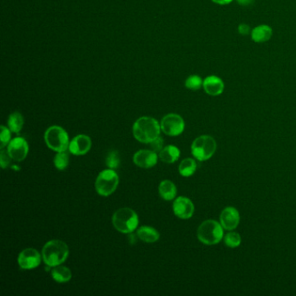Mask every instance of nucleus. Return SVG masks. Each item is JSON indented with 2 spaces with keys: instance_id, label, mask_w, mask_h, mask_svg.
Segmentation results:
<instances>
[{
  "instance_id": "obj_1",
  "label": "nucleus",
  "mask_w": 296,
  "mask_h": 296,
  "mask_svg": "<svg viewBox=\"0 0 296 296\" xmlns=\"http://www.w3.org/2000/svg\"><path fill=\"white\" fill-rule=\"evenodd\" d=\"M132 131L137 141L142 143H151L160 136L161 125L155 118L142 117L135 122Z\"/></svg>"
},
{
  "instance_id": "obj_2",
  "label": "nucleus",
  "mask_w": 296,
  "mask_h": 296,
  "mask_svg": "<svg viewBox=\"0 0 296 296\" xmlns=\"http://www.w3.org/2000/svg\"><path fill=\"white\" fill-rule=\"evenodd\" d=\"M69 248L65 242L60 240H52L46 242L42 249L44 263L48 267L61 265L69 256Z\"/></svg>"
},
{
  "instance_id": "obj_3",
  "label": "nucleus",
  "mask_w": 296,
  "mask_h": 296,
  "mask_svg": "<svg viewBox=\"0 0 296 296\" xmlns=\"http://www.w3.org/2000/svg\"><path fill=\"white\" fill-rule=\"evenodd\" d=\"M112 224L119 232L130 234L136 230L139 224V219L133 209L121 208L114 213L112 216Z\"/></svg>"
},
{
  "instance_id": "obj_4",
  "label": "nucleus",
  "mask_w": 296,
  "mask_h": 296,
  "mask_svg": "<svg viewBox=\"0 0 296 296\" xmlns=\"http://www.w3.org/2000/svg\"><path fill=\"white\" fill-rule=\"evenodd\" d=\"M224 228L215 220H207L197 230V238L206 245L217 244L224 238Z\"/></svg>"
},
{
  "instance_id": "obj_5",
  "label": "nucleus",
  "mask_w": 296,
  "mask_h": 296,
  "mask_svg": "<svg viewBox=\"0 0 296 296\" xmlns=\"http://www.w3.org/2000/svg\"><path fill=\"white\" fill-rule=\"evenodd\" d=\"M217 144L214 137L209 135H203L194 140L191 145V153L197 160L204 162L214 156Z\"/></svg>"
},
{
  "instance_id": "obj_6",
  "label": "nucleus",
  "mask_w": 296,
  "mask_h": 296,
  "mask_svg": "<svg viewBox=\"0 0 296 296\" xmlns=\"http://www.w3.org/2000/svg\"><path fill=\"white\" fill-rule=\"evenodd\" d=\"M119 184L118 173L114 169H104L97 175L95 181V189L102 197H109L115 192Z\"/></svg>"
},
{
  "instance_id": "obj_7",
  "label": "nucleus",
  "mask_w": 296,
  "mask_h": 296,
  "mask_svg": "<svg viewBox=\"0 0 296 296\" xmlns=\"http://www.w3.org/2000/svg\"><path fill=\"white\" fill-rule=\"evenodd\" d=\"M46 145L55 152H61L69 150L70 141L68 133L60 126H52L46 130L45 133Z\"/></svg>"
},
{
  "instance_id": "obj_8",
  "label": "nucleus",
  "mask_w": 296,
  "mask_h": 296,
  "mask_svg": "<svg viewBox=\"0 0 296 296\" xmlns=\"http://www.w3.org/2000/svg\"><path fill=\"white\" fill-rule=\"evenodd\" d=\"M161 130L168 136H177L181 135L185 128L184 120L181 116L170 113L164 116L161 121Z\"/></svg>"
},
{
  "instance_id": "obj_9",
  "label": "nucleus",
  "mask_w": 296,
  "mask_h": 296,
  "mask_svg": "<svg viewBox=\"0 0 296 296\" xmlns=\"http://www.w3.org/2000/svg\"><path fill=\"white\" fill-rule=\"evenodd\" d=\"M41 254L35 248H28L20 252L18 257L19 267L24 270L36 269L41 263Z\"/></svg>"
},
{
  "instance_id": "obj_10",
  "label": "nucleus",
  "mask_w": 296,
  "mask_h": 296,
  "mask_svg": "<svg viewBox=\"0 0 296 296\" xmlns=\"http://www.w3.org/2000/svg\"><path fill=\"white\" fill-rule=\"evenodd\" d=\"M7 152L12 160L16 162L24 161L29 153V145L26 140L21 136L11 140L9 144L7 145Z\"/></svg>"
},
{
  "instance_id": "obj_11",
  "label": "nucleus",
  "mask_w": 296,
  "mask_h": 296,
  "mask_svg": "<svg viewBox=\"0 0 296 296\" xmlns=\"http://www.w3.org/2000/svg\"><path fill=\"white\" fill-rule=\"evenodd\" d=\"M173 211L177 217L186 220L193 216L195 206L190 198L179 197L173 203Z\"/></svg>"
},
{
  "instance_id": "obj_12",
  "label": "nucleus",
  "mask_w": 296,
  "mask_h": 296,
  "mask_svg": "<svg viewBox=\"0 0 296 296\" xmlns=\"http://www.w3.org/2000/svg\"><path fill=\"white\" fill-rule=\"evenodd\" d=\"M92 142L87 135H78L70 142L69 151L75 156H83L91 151Z\"/></svg>"
},
{
  "instance_id": "obj_13",
  "label": "nucleus",
  "mask_w": 296,
  "mask_h": 296,
  "mask_svg": "<svg viewBox=\"0 0 296 296\" xmlns=\"http://www.w3.org/2000/svg\"><path fill=\"white\" fill-rule=\"evenodd\" d=\"M158 157L157 152L152 150H141L135 153L133 161L136 166L142 169H150L157 164Z\"/></svg>"
},
{
  "instance_id": "obj_14",
  "label": "nucleus",
  "mask_w": 296,
  "mask_h": 296,
  "mask_svg": "<svg viewBox=\"0 0 296 296\" xmlns=\"http://www.w3.org/2000/svg\"><path fill=\"white\" fill-rule=\"evenodd\" d=\"M220 224L224 230H236L240 224V214L236 208L227 207L221 211L220 215Z\"/></svg>"
},
{
  "instance_id": "obj_15",
  "label": "nucleus",
  "mask_w": 296,
  "mask_h": 296,
  "mask_svg": "<svg viewBox=\"0 0 296 296\" xmlns=\"http://www.w3.org/2000/svg\"><path fill=\"white\" fill-rule=\"evenodd\" d=\"M203 89L209 96L216 97L224 91V81L217 76H209L203 80Z\"/></svg>"
},
{
  "instance_id": "obj_16",
  "label": "nucleus",
  "mask_w": 296,
  "mask_h": 296,
  "mask_svg": "<svg viewBox=\"0 0 296 296\" xmlns=\"http://www.w3.org/2000/svg\"><path fill=\"white\" fill-rule=\"evenodd\" d=\"M272 28L267 24L258 25L251 31V39L255 43L267 42L272 38Z\"/></svg>"
},
{
  "instance_id": "obj_17",
  "label": "nucleus",
  "mask_w": 296,
  "mask_h": 296,
  "mask_svg": "<svg viewBox=\"0 0 296 296\" xmlns=\"http://www.w3.org/2000/svg\"><path fill=\"white\" fill-rule=\"evenodd\" d=\"M158 192L163 200L172 201L176 197L177 190H176L175 183L173 181H169V180H164L159 184Z\"/></svg>"
},
{
  "instance_id": "obj_18",
  "label": "nucleus",
  "mask_w": 296,
  "mask_h": 296,
  "mask_svg": "<svg viewBox=\"0 0 296 296\" xmlns=\"http://www.w3.org/2000/svg\"><path fill=\"white\" fill-rule=\"evenodd\" d=\"M180 150L174 145H168L158 153L160 160L165 163H174L180 157Z\"/></svg>"
},
{
  "instance_id": "obj_19",
  "label": "nucleus",
  "mask_w": 296,
  "mask_h": 296,
  "mask_svg": "<svg viewBox=\"0 0 296 296\" xmlns=\"http://www.w3.org/2000/svg\"><path fill=\"white\" fill-rule=\"evenodd\" d=\"M137 236L142 242L153 243L158 241L160 237V234L156 229L151 226L140 227L137 230Z\"/></svg>"
},
{
  "instance_id": "obj_20",
  "label": "nucleus",
  "mask_w": 296,
  "mask_h": 296,
  "mask_svg": "<svg viewBox=\"0 0 296 296\" xmlns=\"http://www.w3.org/2000/svg\"><path fill=\"white\" fill-rule=\"evenodd\" d=\"M52 276L53 280L58 283H65L70 281L72 274L70 269H68L67 267L58 265V266L53 267L52 270Z\"/></svg>"
},
{
  "instance_id": "obj_21",
  "label": "nucleus",
  "mask_w": 296,
  "mask_h": 296,
  "mask_svg": "<svg viewBox=\"0 0 296 296\" xmlns=\"http://www.w3.org/2000/svg\"><path fill=\"white\" fill-rule=\"evenodd\" d=\"M24 123V120L23 115L18 112H12V114L9 116L8 121H7L8 128L11 130L12 133H19L22 129H23Z\"/></svg>"
},
{
  "instance_id": "obj_22",
  "label": "nucleus",
  "mask_w": 296,
  "mask_h": 296,
  "mask_svg": "<svg viewBox=\"0 0 296 296\" xmlns=\"http://www.w3.org/2000/svg\"><path fill=\"white\" fill-rule=\"evenodd\" d=\"M197 165L196 161L193 158H185L181 161L178 167L180 175L185 177H189L194 175L197 170Z\"/></svg>"
},
{
  "instance_id": "obj_23",
  "label": "nucleus",
  "mask_w": 296,
  "mask_h": 296,
  "mask_svg": "<svg viewBox=\"0 0 296 296\" xmlns=\"http://www.w3.org/2000/svg\"><path fill=\"white\" fill-rule=\"evenodd\" d=\"M69 155L66 151L57 152V155L54 157V165L58 170H64L69 165Z\"/></svg>"
},
{
  "instance_id": "obj_24",
  "label": "nucleus",
  "mask_w": 296,
  "mask_h": 296,
  "mask_svg": "<svg viewBox=\"0 0 296 296\" xmlns=\"http://www.w3.org/2000/svg\"><path fill=\"white\" fill-rule=\"evenodd\" d=\"M242 242V237L238 233L230 232L224 237V243L229 248H235L240 246Z\"/></svg>"
},
{
  "instance_id": "obj_25",
  "label": "nucleus",
  "mask_w": 296,
  "mask_h": 296,
  "mask_svg": "<svg viewBox=\"0 0 296 296\" xmlns=\"http://www.w3.org/2000/svg\"><path fill=\"white\" fill-rule=\"evenodd\" d=\"M203 85V81L198 75L190 76L185 81V86L191 91H198Z\"/></svg>"
},
{
  "instance_id": "obj_26",
  "label": "nucleus",
  "mask_w": 296,
  "mask_h": 296,
  "mask_svg": "<svg viewBox=\"0 0 296 296\" xmlns=\"http://www.w3.org/2000/svg\"><path fill=\"white\" fill-rule=\"evenodd\" d=\"M106 164L109 169H115L119 166L120 164V158L118 151H112L109 152V155L106 158Z\"/></svg>"
},
{
  "instance_id": "obj_27",
  "label": "nucleus",
  "mask_w": 296,
  "mask_h": 296,
  "mask_svg": "<svg viewBox=\"0 0 296 296\" xmlns=\"http://www.w3.org/2000/svg\"><path fill=\"white\" fill-rule=\"evenodd\" d=\"M0 130H1V134H0V141H1V142H0V149L3 150L11 142V138H12V134H11V132L12 131H11L9 128L6 127L4 125L1 126Z\"/></svg>"
},
{
  "instance_id": "obj_28",
  "label": "nucleus",
  "mask_w": 296,
  "mask_h": 296,
  "mask_svg": "<svg viewBox=\"0 0 296 296\" xmlns=\"http://www.w3.org/2000/svg\"><path fill=\"white\" fill-rule=\"evenodd\" d=\"M11 160L12 159L10 157V155L8 154L7 151L1 150L0 151V165L2 167V169H6L9 166Z\"/></svg>"
},
{
  "instance_id": "obj_29",
  "label": "nucleus",
  "mask_w": 296,
  "mask_h": 296,
  "mask_svg": "<svg viewBox=\"0 0 296 296\" xmlns=\"http://www.w3.org/2000/svg\"><path fill=\"white\" fill-rule=\"evenodd\" d=\"M150 144H151L152 151L157 152V153H159L163 149V139L159 136L154 141H152Z\"/></svg>"
},
{
  "instance_id": "obj_30",
  "label": "nucleus",
  "mask_w": 296,
  "mask_h": 296,
  "mask_svg": "<svg viewBox=\"0 0 296 296\" xmlns=\"http://www.w3.org/2000/svg\"><path fill=\"white\" fill-rule=\"evenodd\" d=\"M251 31L250 27L249 25L246 24H240L238 26V32L239 34H241L242 36H245V35H248Z\"/></svg>"
},
{
  "instance_id": "obj_31",
  "label": "nucleus",
  "mask_w": 296,
  "mask_h": 296,
  "mask_svg": "<svg viewBox=\"0 0 296 296\" xmlns=\"http://www.w3.org/2000/svg\"><path fill=\"white\" fill-rule=\"evenodd\" d=\"M237 3L242 6H248L254 3V0H236Z\"/></svg>"
},
{
  "instance_id": "obj_32",
  "label": "nucleus",
  "mask_w": 296,
  "mask_h": 296,
  "mask_svg": "<svg viewBox=\"0 0 296 296\" xmlns=\"http://www.w3.org/2000/svg\"><path fill=\"white\" fill-rule=\"evenodd\" d=\"M232 1L233 0H212V2L218 4V5H221V6H224V5H229V4L231 3Z\"/></svg>"
}]
</instances>
